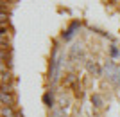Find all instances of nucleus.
Segmentation results:
<instances>
[{"label": "nucleus", "instance_id": "obj_1", "mask_svg": "<svg viewBox=\"0 0 120 117\" xmlns=\"http://www.w3.org/2000/svg\"><path fill=\"white\" fill-rule=\"evenodd\" d=\"M63 60H65V54H59V56H57V49H54V56L50 60V72H49V77H50V83H52V85L59 79V67L63 65Z\"/></svg>", "mask_w": 120, "mask_h": 117}, {"label": "nucleus", "instance_id": "obj_2", "mask_svg": "<svg viewBox=\"0 0 120 117\" xmlns=\"http://www.w3.org/2000/svg\"><path fill=\"white\" fill-rule=\"evenodd\" d=\"M104 70H106V77H108L113 85H118L120 83V69H118V65L113 63V61H108L104 65Z\"/></svg>", "mask_w": 120, "mask_h": 117}, {"label": "nucleus", "instance_id": "obj_3", "mask_svg": "<svg viewBox=\"0 0 120 117\" xmlns=\"http://www.w3.org/2000/svg\"><path fill=\"white\" fill-rule=\"evenodd\" d=\"M79 27H81V24H79L77 20H75V22H72V24H70V27H68V29H66L65 32H63V40H70L72 36L75 34V31L79 29Z\"/></svg>", "mask_w": 120, "mask_h": 117}, {"label": "nucleus", "instance_id": "obj_4", "mask_svg": "<svg viewBox=\"0 0 120 117\" xmlns=\"http://www.w3.org/2000/svg\"><path fill=\"white\" fill-rule=\"evenodd\" d=\"M0 99H2V106H11V105H13V96H11V92H4L2 90Z\"/></svg>", "mask_w": 120, "mask_h": 117}, {"label": "nucleus", "instance_id": "obj_5", "mask_svg": "<svg viewBox=\"0 0 120 117\" xmlns=\"http://www.w3.org/2000/svg\"><path fill=\"white\" fill-rule=\"evenodd\" d=\"M43 103H45L49 108L54 106V92H52V90H49V92L43 94Z\"/></svg>", "mask_w": 120, "mask_h": 117}, {"label": "nucleus", "instance_id": "obj_6", "mask_svg": "<svg viewBox=\"0 0 120 117\" xmlns=\"http://www.w3.org/2000/svg\"><path fill=\"white\" fill-rule=\"evenodd\" d=\"M91 103H93L95 108H102L104 106V101H102V97H100L99 94H93V96H91Z\"/></svg>", "mask_w": 120, "mask_h": 117}, {"label": "nucleus", "instance_id": "obj_7", "mask_svg": "<svg viewBox=\"0 0 120 117\" xmlns=\"http://www.w3.org/2000/svg\"><path fill=\"white\" fill-rule=\"evenodd\" d=\"M88 70H90V72H95L97 76H102V69L97 67L95 63H91V61H88Z\"/></svg>", "mask_w": 120, "mask_h": 117}, {"label": "nucleus", "instance_id": "obj_8", "mask_svg": "<svg viewBox=\"0 0 120 117\" xmlns=\"http://www.w3.org/2000/svg\"><path fill=\"white\" fill-rule=\"evenodd\" d=\"M2 117H15V112L11 106H2Z\"/></svg>", "mask_w": 120, "mask_h": 117}, {"label": "nucleus", "instance_id": "obj_9", "mask_svg": "<svg viewBox=\"0 0 120 117\" xmlns=\"http://www.w3.org/2000/svg\"><path fill=\"white\" fill-rule=\"evenodd\" d=\"M118 54H120L118 47H116V45H111V56H113V58H116Z\"/></svg>", "mask_w": 120, "mask_h": 117}, {"label": "nucleus", "instance_id": "obj_10", "mask_svg": "<svg viewBox=\"0 0 120 117\" xmlns=\"http://www.w3.org/2000/svg\"><path fill=\"white\" fill-rule=\"evenodd\" d=\"M18 117H25V115H23V113H20V115H18Z\"/></svg>", "mask_w": 120, "mask_h": 117}, {"label": "nucleus", "instance_id": "obj_11", "mask_svg": "<svg viewBox=\"0 0 120 117\" xmlns=\"http://www.w3.org/2000/svg\"><path fill=\"white\" fill-rule=\"evenodd\" d=\"M113 2H118V0H113Z\"/></svg>", "mask_w": 120, "mask_h": 117}, {"label": "nucleus", "instance_id": "obj_12", "mask_svg": "<svg viewBox=\"0 0 120 117\" xmlns=\"http://www.w3.org/2000/svg\"><path fill=\"white\" fill-rule=\"evenodd\" d=\"M118 2H120V0H118Z\"/></svg>", "mask_w": 120, "mask_h": 117}]
</instances>
